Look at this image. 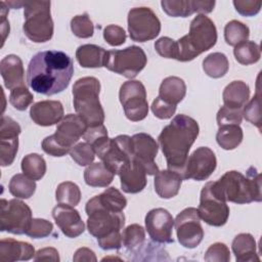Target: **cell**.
<instances>
[{
    "label": "cell",
    "mask_w": 262,
    "mask_h": 262,
    "mask_svg": "<svg viewBox=\"0 0 262 262\" xmlns=\"http://www.w3.org/2000/svg\"><path fill=\"white\" fill-rule=\"evenodd\" d=\"M74 74L72 58L58 50L36 53L29 62L27 83L35 92L54 95L63 91Z\"/></svg>",
    "instance_id": "cell-1"
},
{
    "label": "cell",
    "mask_w": 262,
    "mask_h": 262,
    "mask_svg": "<svg viewBox=\"0 0 262 262\" xmlns=\"http://www.w3.org/2000/svg\"><path fill=\"white\" fill-rule=\"evenodd\" d=\"M198 122L186 115L175 116L158 137L159 145L166 158L167 167L183 175L191 145L199 136Z\"/></svg>",
    "instance_id": "cell-2"
},
{
    "label": "cell",
    "mask_w": 262,
    "mask_h": 262,
    "mask_svg": "<svg viewBox=\"0 0 262 262\" xmlns=\"http://www.w3.org/2000/svg\"><path fill=\"white\" fill-rule=\"evenodd\" d=\"M209 184L212 193L223 202L243 205L262 201L261 175L254 167L248 169L247 176L238 171H228Z\"/></svg>",
    "instance_id": "cell-3"
},
{
    "label": "cell",
    "mask_w": 262,
    "mask_h": 262,
    "mask_svg": "<svg viewBox=\"0 0 262 262\" xmlns=\"http://www.w3.org/2000/svg\"><path fill=\"white\" fill-rule=\"evenodd\" d=\"M217 42V29L211 18L198 14L190 23L189 33L176 41L178 61H190L211 49Z\"/></svg>",
    "instance_id": "cell-4"
},
{
    "label": "cell",
    "mask_w": 262,
    "mask_h": 262,
    "mask_svg": "<svg viewBox=\"0 0 262 262\" xmlns=\"http://www.w3.org/2000/svg\"><path fill=\"white\" fill-rule=\"evenodd\" d=\"M73 103L88 127L101 125L104 122V111L99 101L100 82L94 77H83L73 86Z\"/></svg>",
    "instance_id": "cell-5"
},
{
    "label": "cell",
    "mask_w": 262,
    "mask_h": 262,
    "mask_svg": "<svg viewBox=\"0 0 262 262\" xmlns=\"http://www.w3.org/2000/svg\"><path fill=\"white\" fill-rule=\"evenodd\" d=\"M50 1H25L23 30L28 39L35 43H44L53 36V20L50 13Z\"/></svg>",
    "instance_id": "cell-6"
},
{
    "label": "cell",
    "mask_w": 262,
    "mask_h": 262,
    "mask_svg": "<svg viewBox=\"0 0 262 262\" xmlns=\"http://www.w3.org/2000/svg\"><path fill=\"white\" fill-rule=\"evenodd\" d=\"M92 147L104 166L115 175L133 159L132 138L128 135H118L115 138L104 137Z\"/></svg>",
    "instance_id": "cell-7"
},
{
    "label": "cell",
    "mask_w": 262,
    "mask_h": 262,
    "mask_svg": "<svg viewBox=\"0 0 262 262\" xmlns=\"http://www.w3.org/2000/svg\"><path fill=\"white\" fill-rule=\"evenodd\" d=\"M85 211L88 216L87 229L94 237L102 238L112 233L121 232L125 225L123 212H113L101 207L94 198L90 199Z\"/></svg>",
    "instance_id": "cell-8"
},
{
    "label": "cell",
    "mask_w": 262,
    "mask_h": 262,
    "mask_svg": "<svg viewBox=\"0 0 262 262\" xmlns=\"http://www.w3.org/2000/svg\"><path fill=\"white\" fill-rule=\"evenodd\" d=\"M147 57L143 49L132 45L122 50H108L104 67L128 79L135 78L146 66Z\"/></svg>",
    "instance_id": "cell-9"
},
{
    "label": "cell",
    "mask_w": 262,
    "mask_h": 262,
    "mask_svg": "<svg viewBox=\"0 0 262 262\" xmlns=\"http://www.w3.org/2000/svg\"><path fill=\"white\" fill-rule=\"evenodd\" d=\"M31 208L23 201L1 200L0 230L12 234H26L32 221Z\"/></svg>",
    "instance_id": "cell-10"
},
{
    "label": "cell",
    "mask_w": 262,
    "mask_h": 262,
    "mask_svg": "<svg viewBox=\"0 0 262 262\" xmlns=\"http://www.w3.org/2000/svg\"><path fill=\"white\" fill-rule=\"evenodd\" d=\"M119 99L128 120L138 122L146 118L148 114L146 90L140 81L124 82L120 88Z\"/></svg>",
    "instance_id": "cell-11"
},
{
    "label": "cell",
    "mask_w": 262,
    "mask_h": 262,
    "mask_svg": "<svg viewBox=\"0 0 262 262\" xmlns=\"http://www.w3.org/2000/svg\"><path fill=\"white\" fill-rule=\"evenodd\" d=\"M128 32L131 40L146 42L161 32V21L148 7H134L128 12Z\"/></svg>",
    "instance_id": "cell-12"
},
{
    "label": "cell",
    "mask_w": 262,
    "mask_h": 262,
    "mask_svg": "<svg viewBox=\"0 0 262 262\" xmlns=\"http://www.w3.org/2000/svg\"><path fill=\"white\" fill-rule=\"evenodd\" d=\"M178 242L187 249L196 248L204 237L198 209L189 207L182 210L174 220Z\"/></svg>",
    "instance_id": "cell-13"
},
{
    "label": "cell",
    "mask_w": 262,
    "mask_h": 262,
    "mask_svg": "<svg viewBox=\"0 0 262 262\" xmlns=\"http://www.w3.org/2000/svg\"><path fill=\"white\" fill-rule=\"evenodd\" d=\"M198 212L203 221L216 227L223 226L229 217V207L226 202L217 199L212 193L209 182L202 188Z\"/></svg>",
    "instance_id": "cell-14"
},
{
    "label": "cell",
    "mask_w": 262,
    "mask_h": 262,
    "mask_svg": "<svg viewBox=\"0 0 262 262\" xmlns=\"http://www.w3.org/2000/svg\"><path fill=\"white\" fill-rule=\"evenodd\" d=\"M216 166L217 159L214 151L207 146L198 147L187 158L182 178L196 181L206 180L215 171Z\"/></svg>",
    "instance_id": "cell-15"
},
{
    "label": "cell",
    "mask_w": 262,
    "mask_h": 262,
    "mask_svg": "<svg viewBox=\"0 0 262 262\" xmlns=\"http://www.w3.org/2000/svg\"><path fill=\"white\" fill-rule=\"evenodd\" d=\"M145 229L149 237L158 244H171L174 242L172 230L174 219L164 208L150 210L145 216Z\"/></svg>",
    "instance_id": "cell-16"
},
{
    "label": "cell",
    "mask_w": 262,
    "mask_h": 262,
    "mask_svg": "<svg viewBox=\"0 0 262 262\" xmlns=\"http://www.w3.org/2000/svg\"><path fill=\"white\" fill-rule=\"evenodd\" d=\"M21 128L10 117L2 116L0 125V163L2 167L13 163L18 150V135Z\"/></svg>",
    "instance_id": "cell-17"
},
{
    "label": "cell",
    "mask_w": 262,
    "mask_h": 262,
    "mask_svg": "<svg viewBox=\"0 0 262 262\" xmlns=\"http://www.w3.org/2000/svg\"><path fill=\"white\" fill-rule=\"evenodd\" d=\"M133 159L145 170L147 175H156L159 172L155 159L158 155L159 145L157 141L146 133H137L132 137Z\"/></svg>",
    "instance_id": "cell-18"
},
{
    "label": "cell",
    "mask_w": 262,
    "mask_h": 262,
    "mask_svg": "<svg viewBox=\"0 0 262 262\" xmlns=\"http://www.w3.org/2000/svg\"><path fill=\"white\" fill-rule=\"evenodd\" d=\"M87 127L86 122L79 115L69 114L58 123L53 136L60 145L72 149L74 144L83 137Z\"/></svg>",
    "instance_id": "cell-19"
},
{
    "label": "cell",
    "mask_w": 262,
    "mask_h": 262,
    "mask_svg": "<svg viewBox=\"0 0 262 262\" xmlns=\"http://www.w3.org/2000/svg\"><path fill=\"white\" fill-rule=\"evenodd\" d=\"M52 217L62 233L71 238L78 237L85 230V224L78 210L73 206L58 204L52 209Z\"/></svg>",
    "instance_id": "cell-20"
},
{
    "label": "cell",
    "mask_w": 262,
    "mask_h": 262,
    "mask_svg": "<svg viewBox=\"0 0 262 262\" xmlns=\"http://www.w3.org/2000/svg\"><path fill=\"white\" fill-rule=\"evenodd\" d=\"M215 1L204 0H163V10L172 17H187L194 12L200 14L210 13L215 6Z\"/></svg>",
    "instance_id": "cell-21"
},
{
    "label": "cell",
    "mask_w": 262,
    "mask_h": 262,
    "mask_svg": "<svg viewBox=\"0 0 262 262\" xmlns=\"http://www.w3.org/2000/svg\"><path fill=\"white\" fill-rule=\"evenodd\" d=\"M30 117L39 126H52L63 119V106L58 100L38 101L31 106Z\"/></svg>",
    "instance_id": "cell-22"
},
{
    "label": "cell",
    "mask_w": 262,
    "mask_h": 262,
    "mask_svg": "<svg viewBox=\"0 0 262 262\" xmlns=\"http://www.w3.org/2000/svg\"><path fill=\"white\" fill-rule=\"evenodd\" d=\"M121 187L127 193H138L146 186V172L134 159L128 162L118 173Z\"/></svg>",
    "instance_id": "cell-23"
},
{
    "label": "cell",
    "mask_w": 262,
    "mask_h": 262,
    "mask_svg": "<svg viewBox=\"0 0 262 262\" xmlns=\"http://www.w3.org/2000/svg\"><path fill=\"white\" fill-rule=\"evenodd\" d=\"M0 73L7 89L25 86V70L19 56L8 54L1 59Z\"/></svg>",
    "instance_id": "cell-24"
},
{
    "label": "cell",
    "mask_w": 262,
    "mask_h": 262,
    "mask_svg": "<svg viewBox=\"0 0 262 262\" xmlns=\"http://www.w3.org/2000/svg\"><path fill=\"white\" fill-rule=\"evenodd\" d=\"M34 247L27 242H19L13 238H3L0 241L1 261H28L35 256Z\"/></svg>",
    "instance_id": "cell-25"
},
{
    "label": "cell",
    "mask_w": 262,
    "mask_h": 262,
    "mask_svg": "<svg viewBox=\"0 0 262 262\" xmlns=\"http://www.w3.org/2000/svg\"><path fill=\"white\" fill-rule=\"evenodd\" d=\"M182 180V176L173 170H159L155 175V190L162 199H172L178 194Z\"/></svg>",
    "instance_id": "cell-26"
},
{
    "label": "cell",
    "mask_w": 262,
    "mask_h": 262,
    "mask_svg": "<svg viewBox=\"0 0 262 262\" xmlns=\"http://www.w3.org/2000/svg\"><path fill=\"white\" fill-rule=\"evenodd\" d=\"M185 94V82L175 76L165 78L159 88V97L173 105H177L184 98Z\"/></svg>",
    "instance_id": "cell-27"
},
{
    "label": "cell",
    "mask_w": 262,
    "mask_h": 262,
    "mask_svg": "<svg viewBox=\"0 0 262 262\" xmlns=\"http://www.w3.org/2000/svg\"><path fill=\"white\" fill-rule=\"evenodd\" d=\"M256 241L250 233L237 234L231 245L232 252L238 262L260 261L256 251Z\"/></svg>",
    "instance_id": "cell-28"
},
{
    "label": "cell",
    "mask_w": 262,
    "mask_h": 262,
    "mask_svg": "<svg viewBox=\"0 0 262 262\" xmlns=\"http://www.w3.org/2000/svg\"><path fill=\"white\" fill-rule=\"evenodd\" d=\"M106 52L102 47L94 44H84L76 50V58L83 68H101L104 67Z\"/></svg>",
    "instance_id": "cell-29"
},
{
    "label": "cell",
    "mask_w": 262,
    "mask_h": 262,
    "mask_svg": "<svg viewBox=\"0 0 262 262\" xmlns=\"http://www.w3.org/2000/svg\"><path fill=\"white\" fill-rule=\"evenodd\" d=\"M250 97L249 85L244 81H232L223 90L224 105L233 108H243Z\"/></svg>",
    "instance_id": "cell-30"
},
{
    "label": "cell",
    "mask_w": 262,
    "mask_h": 262,
    "mask_svg": "<svg viewBox=\"0 0 262 262\" xmlns=\"http://www.w3.org/2000/svg\"><path fill=\"white\" fill-rule=\"evenodd\" d=\"M114 176L102 162L90 164L84 171L85 183L91 187H106L114 180Z\"/></svg>",
    "instance_id": "cell-31"
},
{
    "label": "cell",
    "mask_w": 262,
    "mask_h": 262,
    "mask_svg": "<svg viewBox=\"0 0 262 262\" xmlns=\"http://www.w3.org/2000/svg\"><path fill=\"white\" fill-rule=\"evenodd\" d=\"M244 138L243 129L239 125H222L216 134V141L223 149L231 150L237 147Z\"/></svg>",
    "instance_id": "cell-32"
},
{
    "label": "cell",
    "mask_w": 262,
    "mask_h": 262,
    "mask_svg": "<svg viewBox=\"0 0 262 262\" xmlns=\"http://www.w3.org/2000/svg\"><path fill=\"white\" fill-rule=\"evenodd\" d=\"M203 70L209 77L218 79L228 72L229 62L224 53L213 52L203 60Z\"/></svg>",
    "instance_id": "cell-33"
},
{
    "label": "cell",
    "mask_w": 262,
    "mask_h": 262,
    "mask_svg": "<svg viewBox=\"0 0 262 262\" xmlns=\"http://www.w3.org/2000/svg\"><path fill=\"white\" fill-rule=\"evenodd\" d=\"M36 187L35 180L24 173L13 175L8 184L9 192L16 199H30L35 193Z\"/></svg>",
    "instance_id": "cell-34"
},
{
    "label": "cell",
    "mask_w": 262,
    "mask_h": 262,
    "mask_svg": "<svg viewBox=\"0 0 262 262\" xmlns=\"http://www.w3.org/2000/svg\"><path fill=\"white\" fill-rule=\"evenodd\" d=\"M93 198L101 207L113 212H123L127 206L126 198L116 187H108Z\"/></svg>",
    "instance_id": "cell-35"
},
{
    "label": "cell",
    "mask_w": 262,
    "mask_h": 262,
    "mask_svg": "<svg viewBox=\"0 0 262 262\" xmlns=\"http://www.w3.org/2000/svg\"><path fill=\"white\" fill-rule=\"evenodd\" d=\"M23 173L33 180H40L46 173V162L38 154H29L25 156L20 164Z\"/></svg>",
    "instance_id": "cell-36"
},
{
    "label": "cell",
    "mask_w": 262,
    "mask_h": 262,
    "mask_svg": "<svg viewBox=\"0 0 262 262\" xmlns=\"http://www.w3.org/2000/svg\"><path fill=\"white\" fill-rule=\"evenodd\" d=\"M233 54L235 59L244 66L257 62L261 57V48L254 41H245L234 46Z\"/></svg>",
    "instance_id": "cell-37"
},
{
    "label": "cell",
    "mask_w": 262,
    "mask_h": 262,
    "mask_svg": "<svg viewBox=\"0 0 262 262\" xmlns=\"http://www.w3.org/2000/svg\"><path fill=\"white\" fill-rule=\"evenodd\" d=\"M145 230L139 224H131L122 231V246L130 253L144 244Z\"/></svg>",
    "instance_id": "cell-38"
},
{
    "label": "cell",
    "mask_w": 262,
    "mask_h": 262,
    "mask_svg": "<svg viewBox=\"0 0 262 262\" xmlns=\"http://www.w3.org/2000/svg\"><path fill=\"white\" fill-rule=\"evenodd\" d=\"M250 36V29L248 26L238 20H230L224 27V39L230 46H236L237 44L248 41Z\"/></svg>",
    "instance_id": "cell-39"
},
{
    "label": "cell",
    "mask_w": 262,
    "mask_h": 262,
    "mask_svg": "<svg viewBox=\"0 0 262 262\" xmlns=\"http://www.w3.org/2000/svg\"><path fill=\"white\" fill-rule=\"evenodd\" d=\"M55 199L58 204L77 206L81 201V190L79 186L71 181L61 182L57 185Z\"/></svg>",
    "instance_id": "cell-40"
},
{
    "label": "cell",
    "mask_w": 262,
    "mask_h": 262,
    "mask_svg": "<svg viewBox=\"0 0 262 262\" xmlns=\"http://www.w3.org/2000/svg\"><path fill=\"white\" fill-rule=\"evenodd\" d=\"M71 30L78 38L86 39L93 36L94 26L87 13L79 14L71 19Z\"/></svg>",
    "instance_id": "cell-41"
},
{
    "label": "cell",
    "mask_w": 262,
    "mask_h": 262,
    "mask_svg": "<svg viewBox=\"0 0 262 262\" xmlns=\"http://www.w3.org/2000/svg\"><path fill=\"white\" fill-rule=\"evenodd\" d=\"M71 158L79 166H89L95 159V151L88 142H79L70 150Z\"/></svg>",
    "instance_id": "cell-42"
},
{
    "label": "cell",
    "mask_w": 262,
    "mask_h": 262,
    "mask_svg": "<svg viewBox=\"0 0 262 262\" xmlns=\"http://www.w3.org/2000/svg\"><path fill=\"white\" fill-rule=\"evenodd\" d=\"M243 117L261 130V103L259 89H257V92L253 98L244 105Z\"/></svg>",
    "instance_id": "cell-43"
},
{
    "label": "cell",
    "mask_w": 262,
    "mask_h": 262,
    "mask_svg": "<svg viewBox=\"0 0 262 262\" xmlns=\"http://www.w3.org/2000/svg\"><path fill=\"white\" fill-rule=\"evenodd\" d=\"M34 96L26 86L16 87L10 90L9 102L17 111H26L33 103Z\"/></svg>",
    "instance_id": "cell-44"
},
{
    "label": "cell",
    "mask_w": 262,
    "mask_h": 262,
    "mask_svg": "<svg viewBox=\"0 0 262 262\" xmlns=\"http://www.w3.org/2000/svg\"><path fill=\"white\" fill-rule=\"evenodd\" d=\"M218 126L239 125L243 121V108H233L226 105L221 106L216 116Z\"/></svg>",
    "instance_id": "cell-45"
},
{
    "label": "cell",
    "mask_w": 262,
    "mask_h": 262,
    "mask_svg": "<svg viewBox=\"0 0 262 262\" xmlns=\"http://www.w3.org/2000/svg\"><path fill=\"white\" fill-rule=\"evenodd\" d=\"M53 225L50 221L42 218H33L26 234L32 238H43L51 234Z\"/></svg>",
    "instance_id": "cell-46"
},
{
    "label": "cell",
    "mask_w": 262,
    "mask_h": 262,
    "mask_svg": "<svg viewBox=\"0 0 262 262\" xmlns=\"http://www.w3.org/2000/svg\"><path fill=\"white\" fill-rule=\"evenodd\" d=\"M207 262H228L230 260V252L223 243H215L211 245L204 256Z\"/></svg>",
    "instance_id": "cell-47"
},
{
    "label": "cell",
    "mask_w": 262,
    "mask_h": 262,
    "mask_svg": "<svg viewBox=\"0 0 262 262\" xmlns=\"http://www.w3.org/2000/svg\"><path fill=\"white\" fill-rule=\"evenodd\" d=\"M155 49L161 55L165 58H174L176 59L177 56V47H176V41L169 37H161L155 42Z\"/></svg>",
    "instance_id": "cell-48"
},
{
    "label": "cell",
    "mask_w": 262,
    "mask_h": 262,
    "mask_svg": "<svg viewBox=\"0 0 262 262\" xmlns=\"http://www.w3.org/2000/svg\"><path fill=\"white\" fill-rule=\"evenodd\" d=\"M126 32L117 25H110L103 30V38L111 46H120L126 41Z\"/></svg>",
    "instance_id": "cell-49"
},
{
    "label": "cell",
    "mask_w": 262,
    "mask_h": 262,
    "mask_svg": "<svg viewBox=\"0 0 262 262\" xmlns=\"http://www.w3.org/2000/svg\"><path fill=\"white\" fill-rule=\"evenodd\" d=\"M150 107L152 114L161 120H167L172 118V116L176 112V105L164 101L159 96L156 97V99H154Z\"/></svg>",
    "instance_id": "cell-50"
},
{
    "label": "cell",
    "mask_w": 262,
    "mask_h": 262,
    "mask_svg": "<svg viewBox=\"0 0 262 262\" xmlns=\"http://www.w3.org/2000/svg\"><path fill=\"white\" fill-rule=\"evenodd\" d=\"M235 10L244 16L256 15L261 9V2L252 0H233Z\"/></svg>",
    "instance_id": "cell-51"
},
{
    "label": "cell",
    "mask_w": 262,
    "mask_h": 262,
    "mask_svg": "<svg viewBox=\"0 0 262 262\" xmlns=\"http://www.w3.org/2000/svg\"><path fill=\"white\" fill-rule=\"evenodd\" d=\"M42 149L52 157H63L68 152H70L71 149L63 147L60 145L54 138L53 134L50 136H47L42 141Z\"/></svg>",
    "instance_id": "cell-52"
},
{
    "label": "cell",
    "mask_w": 262,
    "mask_h": 262,
    "mask_svg": "<svg viewBox=\"0 0 262 262\" xmlns=\"http://www.w3.org/2000/svg\"><path fill=\"white\" fill-rule=\"evenodd\" d=\"M104 137H107V130L103 124L87 127L83 135V139L91 145H94Z\"/></svg>",
    "instance_id": "cell-53"
},
{
    "label": "cell",
    "mask_w": 262,
    "mask_h": 262,
    "mask_svg": "<svg viewBox=\"0 0 262 262\" xmlns=\"http://www.w3.org/2000/svg\"><path fill=\"white\" fill-rule=\"evenodd\" d=\"M97 243L102 250H119L122 247V232L112 233L105 237L98 238Z\"/></svg>",
    "instance_id": "cell-54"
},
{
    "label": "cell",
    "mask_w": 262,
    "mask_h": 262,
    "mask_svg": "<svg viewBox=\"0 0 262 262\" xmlns=\"http://www.w3.org/2000/svg\"><path fill=\"white\" fill-rule=\"evenodd\" d=\"M34 260L35 261H59V256H58V252L56 249L52 248V247H48V248H43L40 249L36 252L35 256H34Z\"/></svg>",
    "instance_id": "cell-55"
},
{
    "label": "cell",
    "mask_w": 262,
    "mask_h": 262,
    "mask_svg": "<svg viewBox=\"0 0 262 262\" xmlns=\"http://www.w3.org/2000/svg\"><path fill=\"white\" fill-rule=\"evenodd\" d=\"M73 260L76 262L81 261H97V258L94 254V252L88 248H80L76 251Z\"/></svg>",
    "instance_id": "cell-56"
}]
</instances>
